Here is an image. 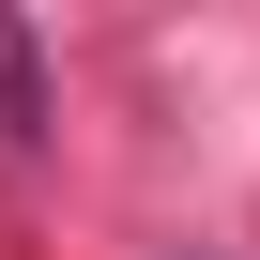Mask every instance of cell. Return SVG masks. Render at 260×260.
<instances>
[{
  "mask_svg": "<svg viewBox=\"0 0 260 260\" xmlns=\"http://www.w3.org/2000/svg\"><path fill=\"white\" fill-rule=\"evenodd\" d=\"M0 138H16V153L46 138V61H31V31H16V16H0Z\"/></svg>",
  "mask_w": 260,
  "mask_h": 260,
  "instance_id": "cell-1",
  "label": "cell"
}]
</instances>
